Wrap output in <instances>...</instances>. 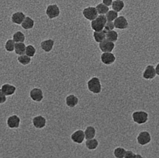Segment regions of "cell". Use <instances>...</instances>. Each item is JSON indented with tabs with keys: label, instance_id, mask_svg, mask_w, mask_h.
Masks as SVG:
<instances>
[{
	"label": "cell",
	"instance_id": "5",
	"mask_svg": "<svg viewBox=\"0 0 159 158\" xmlns=\"http://www.w3.org/2000/svg\"><path fill=\"white\" fill-rule=\"evenodd\" d=\"M7 125L10 129H16L19 128L20 124V118L17 115L9 116L7 120Z\"/></svg>",
	"mask_w": 159,
	"mask_h": 158
},
{
	"label": "cell",
	"instance_id": "13",
	"mask_svg": "<svg viewBox=\"0 0 159 158\" xmlns=\"http://www.w3.org/2000/svg\"><path fill=\"white\" fill-rule=\"evenodd\" d=\"M46 119L41 116H35L32 119V124L34 127L37 129H42L46 125Z\"/></svg>",
	"mask_w": 159,
	"mask_h": 158
},
{
	"label": "cell",
	"instance_id": "28",
	"mask_svg": "<svg viewBox=\"0 0 159 158\" xmlns=\"http://www.w3.org/2000/svg\"><path fill=\"white\" fill-rule=\"evenodd\" d=\"M95 8L99 15H105L109 10L108 6L103 3L98 4Z\"/></svg>",
	"mask_w": 159,
	"mask_h": 158
},
{
	"label": "cell",
	"instance_id": "26",
	"mask_svg": "<svg viewBox=\"0 0 159 158\" xmlns=\"http://www.w3.org/2000/svg\"><path fill=\"white\" fill-rule=\"evenodd\" d=\"M13 40L16 43L24 42L25 41L26 37L23 32L20 31L16 32L13 34Z\"/></svg>",
	"mask_w": 159,
	"mask_h": 158
},
{
	"label": "cell",
	"instance_id": "17",
	"mask_svg": "<svg viewBox=\"0 0 159 158\" xmlns=\"http://www.w3.org/2000/svg\"><path fill=\"white\" fill-rule=\"evenodd\" d=\"M41 48L46 53H49L53 49L54 45V41L51 39L45 40L41 43Z\"/></svg>",
	"mask_w": 159,
	"mask_h": 158
},
{
	"label": "cell",
	"instance_id": "36",
	"mask_svg": "<svg viewBox=\"0 0 159 158\" xmlns=\"http://www.w3.org/2000/svg\"><path fill=\"white\" fill-rule=\"evenodd\" d=\"M102 1L103 3L108 6L112 5L113 2V0H102Z\"/></svg>",
	"mask_w": 159,
	"mask_h": 158
},
{
	"label": "cell",
	"instance_id": "27",
	"mask_svg": "<svg viewBox=\"0 0 159 158\" xmlns=\"http://www.w3.org/2000/svg\"><path fill=\"white\" fill-rule=\"evenodd\" d=\"M17 61L20 64L23 66H27L31 62V58L27 55L24 54L19 55L17 57Z\"/></svg>",
	"mask_w": 159,
	"mask_h": 158
},
{
	"label": "cell",
	"instance_id": "34",
	"mask_svg": "<svg viewBox=\"0 0 159 158\" xmlns=\"http://www.w3.org/2000/svg\"><path fill=\"white\" fill-rule=\"evenodd\" d=\"M115 28V25L113 21H107L105 25L104 30L105 31V32H108L109 31L113 30Z\"/></svg>",
	"mask_w": 159,
	"mask_h": 158
},
{
	"label": "cell",
	"instance_id": "1",
	"mask_svg": "<svg viewBox=\"0 0 159 158\" xmlns=\"http://www.w3.org/2000/svg\"><path fill=\"white\" fill-rule=\"evenodd\" d=\"M87 87L90 92L95 94L100 93L102 92V86L99 78L93 77L90 79L87 83Z\"/></svg>",
	"mask_w": 159,
	"mask_h": 158
},
{
	"label": "cell",
	"instance_id": "23",
	"mask_svg": "<svg viewBox=\"0 0 159 158\" xmlns=\"http://www.w3.org/2000/svg\"><path fill=\"white\" fill-rule=\"evenodd\" d=\"M111 6L113 10L118 13L123 10L125 3L122 0H115L113 1Z\"/></svg>",
	"mask_w": 159,
	"mask_h": 158
},
{
	"label": "cell",
	"instance_id": "16",
	"mask_svg": "<svg viewBox=\"0 0 159 158\" xmlns=\"http://www.w3.org/2000/svg\"><path fill=\"white\" fill-rule=\"evenodd\" d=\"M26 15L21 11H17L13 13L11 16V19L12 22L16 25H21Z\"/></svg>",
	"mask_w": 159,
	"mask_h": 158
},
{
	"label": "cell",
	"instance_id": "35",
	"mask_svg": "<svg viewBox=\"0 0 159 158\" xmlns=\"http://www.w3.org/2000/svg\"><path fill=\"white\" fill-rule=\"evenodd\" d=\"M7 96L2 92L1 89H0V105L4 104L7 100Z\"/></svg>",
	"mask_w": 159,
	"mask_h": 158
},
{
	"label": "cell",
	"instance_id": "11",
	"mask_svg": "<svg viewBox=\"0 0 159 158\" xmlns=\"http://www.w3.org/2000/svg\"><path fill=\"white\" fill-rule=\"evenodd\" d=\"M101 60L103 64L109 66L115 63L116 57L115 55L111 52L103 53L101 55Z\"/></svg>",
	"mask_w": 159,
	"mask_h": 158
},
{
	"label": "cell",
	"instance_id": "2",
	"mask_svg": "<svg viewBox=\"0 0 159 158\" xmlns=\"http://www.w3.org/2000/svg\"><path fill=\"white\" fill-rule=\"evenodd\" d=\"M148 113L144 110L135 111L132 114V118L134 122L139 125L146 123L148 121Z\"/></svg>",
	"mask_w": 159,
	"mask_h": 158
},
{
	"label": "cell",
	"instance_id": "6",
	"mask_svg": "<svg viewBox=\"0 0 159 158\" xmlns=\"http://www.w3.org/2000/svg\"><path fill=\"white\" fill-rule=\"evenodd\" d=\"M46 13L50 19H53L59 16L60 10L57 4L49 5L47 8Z\"/></svg>",
	"mask_w": 159,
	"mask_h": 158
},
{
	"label": "cell",
	"instance_id": "8",
	"mask_svg": "<svg viewBox=\"0 0 159 158\" xmlns=\"http://www.w3.org/2000/svg\"><path fill=\"white\" fill-rule=\"evenodd\" d=\"M30 96L34 102H40L43 99V93L42 89L35 87L30 91Z\"/></svg>",
	"mask_w": 159,
	"mask_h": 158
},
{
	"label": "cell",
	"instance_id": "22",
	"mask_svg": "<svg viewBox=\"0 0 159 158\" xmlns=\"http://www.w3.org/2000/svg\"><path fill=\"white\" fill-rule=\"evenodd\" d=\"M26 45L24 42L16 43L15 47V53L18 55H21L25 53Z\"/></svg>",
	"mask_w": 159,
	"mask_h": 158
},
{
	"label": "cell",
	"instance_id": "9",
	"mask_svg": "<svg viewBox=\"0 0 159 158\" xmlns=\"http://www.w3.org/2000/svg\"><path fill=\"white\" fill-rule=\"evenodd\" d=\"M82 14L86 19L90 21L96 18L99 15L97 13L96 8L93 6H89L86 7L83 10Z\"/></svg>",
	"mask_w": 159,
	"mask_h": 158
},
{
	"label": "cell",
	"instance_id": "20",
	"mask_svg": "<svg viewBox=\"0 0 159 158\" xmlns=\"http://www.w3.org/2000/svg\"><path fill=\"white\" fill-rule=\"evenodd\" d=\"M84 132L86 140L93 139L96 135V130L92 126L87 127Z\"/></svg>",
	"mask_w": 159,
	"mask_h": 158
},
{
	"label": "cell",
	"instance_id": "30",
	"mask_svg": "<svg viewBox=\"0 0 159 158\" xmlns=\"http://www.w3.org/2000/svg\"><path fill=\"white\" fill-rule=\"evenodd\" d=\"M126 150L122 147H116L114 150V155L117 158H123L125 157Z\"/></svg>",
	"mask_w": 159,
	"mask_h": 158
},
{
	"label": "cell",
	"instance_id": "29",
	"mask_svg": "<svg viewBox=\"0 0 159 158\" xmlns=\"http://www.w3.org/2000/svg\"><path fill=\"white\" fill-rule=\"evenodd\" d=\"M15 45L16 42L13 39H8L5 44V49L7 52L11 53L14 52L15 50Z\"/></svg>",
	"mask_w": 159,
	"mask_h": 158
},
{
	"label": "cell",
	"instance_id": "19",
	"mask_svg": "<svg viewBox=\"0 0 159 158\" xmlns=\"http://www.w3.org/2000/svg\"><path fill=\"white\" fill-rule=\"evenodd\" d=\"M20 25L24 29H31L34 27V21L30 17L26 16Z\"/></svg>",
	"mask_w": 159,
	"mask_h": 158
},
{
	"label": "cell",
	"instance_id": "7",
	"mask_svg": "<svg viewBox=\"0 0 159 158\" xmlns=\"http://www.w3.org/2000/svg\"><path fill=\"white\" fill-rule=\"evenodd\" d=\"M157 76L155 67L152 65H148L146 67L143 73V77L146 80H152Z\"/></svg>",
	"mask_w": 159,
	"mask_h": 158
},
{
	"label": "cell",
	"instance_id": "15",
	"mask_svg": "<svg viewBox=\"0 0 159 158\" xmlns=\"http://www.w3.org/2000/svg\"><path fill=\"white\" fill-rule=\"evenodd\" d=\"M1 90L7 96H10L15 94L16 91V87L13 84L6 83L1 86Z\"/></svg>",
	"mask_w": 159,
	"mask_h": 158
},
{
	"label": "cell",
	"instance_id": "32",
	"mask_svg": "<svg viewBox=\"0 0 159 158\" xmlns=\"http://www.w3.org/2000/svg\"><path fill=\"white\" fill-rule=\"evenodd\" d=\"M36 52V50L35 47L32 45H29L26 46L25 54L31 58L33 57L35 55Z\"/></svg>",
	"mask_w": 159,
	"mask_h": 158
},
{
	"label": "cell",
	"instance_id": "10",
	"mask_svg": "<svg viewBox=\"0 0 159 158\" xmlns=\"http://www.w3.org/2000/svg\"><path fill=\"white\" fill-rule=\"evenodd\" d=\"M115 28L118 29H126L129 27V22L127 19L123 16H118L114 21Z\"/></svg>",
	"mask_w": 159,
	"mask_h": 158
},
{
	"label": "cell",
	"instance_id": "33",
	"mask_svg": "<svg viewBox=\"0 0 159 158\" xmlns=\"http://www.w3.org/2000/svg\"><path fill=\"white\" fill-rule=\"evenodd\" d=\"M124 158H143V156L140 154H135L131 150H126Z\"/></svg>",
	"mask_w": 159,
	"mask_h": 158
},
{
	"label": "cell",
	"instance_id": "24",
	"mask_svg": "<svg viewBox=\"0 0 159 158\" xmlns=\"http://www.w3.org/2000/svg\"><path fill=\"white\" fill-rule=\"evenodd\" d=\"M93 36L95 41L100 43L106 39L105 31L103 29L100 31H94Z\"/></svg>",
	"mask_w": 159,
	"mask_h": 158
},
{
	"label": "cell",
	"instance_id": "3",
	"mask_svg": "<svg viewBox=\"0 0 159 158\" xmlns=\"http://www.w3.org/2000/svg\"><path fill=\"white\" fill-rule=\"evenodd\" d=\"M107 21L105 15H98L96 18L92 20L91 27L94 31H100L104 29Z\"/></svg>",
	"mask_w": 159,
	"mask_h": 158
},
{
	"label": "cell",
	"instance_id": "37",
	"mask_svg": "<svg viewBox=\"0 0 159 158\" xmlns=\"http://www.w3.org/2000/svg\"><path fill=\"white\" fill-rule=\"evenodd\" d=\"M155 69H156L157 75L159 76V62L157 64L156 66L155 67Z\"/></svg>",
	"mask_w": 159,
	"mask_h": 158
},
{
	"label": "cell",
	"instance_id": "18",
	"mask_svg": "<svg viewBox=\"0 0 159 158\" xmlns=\"http://www.w3.org/2000/svg\"><path fill=\"white\" fill-rule=\"evenodd\" d=\"M78 102H79V99L75 95H69L66 97V105L71 108L75 107L78 105Z\"/></svg>",
	"mask_w": 159,
	"mask_h": 158
},
{
	"label": "cell",
	"instance_id": "21",
	"mask_svg": "<svg viewBox=\"0 0 159 158\" xmlns=\"http://www.w3.org/2000/svg\"><path fill=\"white\" fill-rule=\"evenodd\" d=\"M85 146L89 150H95L99 146V142L97 139L95 138L93 139L86 140L85 142Z\"/></svg>",
	"mask_w": 159,
	"mask_h": 158
},
{
	"label": "cell",
	"instance_id": "14",
	"mask_svg": "<svg viewBox=\"0 0 159 158\" xmlns=\"http://www.w3.org/2000/svg\"><path fill=\"white\" fill-rule=\"evenodd\" d=\"M71 139L74 143L80 144L85 139L84 132L81 130L75 131L71 135Z\"/></svg>",
	"mask_w": 159,
	"mask_h": 158
},
{
	"label": "cell",
	"instance_id": "31",
	"mask_svg": "<svg viewBox=\"0 0 159 158\" xmlns=\"http://www.w3.org/2000/svg\"><path fill=\"white\" fill-rule=\"evenodd\" d=\"M107 21H113L118 17V13L115 10H109L105 15Z\"/></svg>",
	"mask_w": 159,
	"mask_h": 158
},
{
	"label": "cell",
	"instance_id": "25",
	"mask_svg": "<svg viewBox=\"0 0 159 158\" xmlns=\"http://www.w3.org/2000/svg\"><path fill=\"white\" fill-rule=\"evenodd\" d=\"M118 39V34L117 32L113 30L106 32V39L112 42H115L117 41Z\"/></svg>",
	"mask_w": 159,
	"mask_h": 158
},
{
	"label": "cell",
	"instance_id": "4",
	"mask_svg": "<svg viewBox=\"0 0 159 158\" xmlns=\"http://www.w3.org/2000/svg\"><path fill=\"white\" fill-rule=\"evenodd\" d=\"M136 140L138 144L143 146L147 145L151 142L152 137L149 132L147 131H142L137 135Z\"/></svg>",
	"mask_w": 159,
	"mask_h": 158
},
{
	"label": "cell",
	"instance_id": "12",
	"mask_svg": "<svg viewBox=\"0 0 159 158\" xmlns=\"http://www.w3.org/2000/svg\"><path fill=\"white\" fill-rule=\"evenodd\" d=\"M115 47V43L106 39L99 43V48L103 53L112 52Z\"/></svg>",
	"mask_w": 159,
	"mask_h": 158
}]
</instances>
